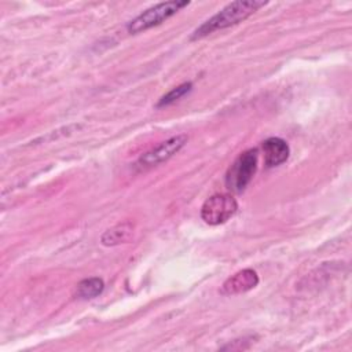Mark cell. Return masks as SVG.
I'll list each match as a JSON object with an SVG mask.
<instances>
[{"label": "cell", "mask_w": 352, "mask_h": 352, "mask_svg": "<svg viewBox=\"0 0 352 352\" xmlns=\"http://www.w3.org/2000/svg\"><path fill=\"white\" fill-rule=\"evenodd\" d=\"M267 1L258 0H238L223 7L217 14L210 16L202 25H199L191 34V40H199L216 30L226 29L235 23L245 21L248 16L254 14L258 8L264 7Z\"/></svg>", "instance_id": "6da1fadb"}, {"label": "cell", "mask_w": 352, "mask_h": 352, "mask_svg": "<svg viewBox=\"0 0 352 352\" xmlns=\"http://www.w3.org/2000/svg\"><path fill=\"white\" fill-rule=\"evenodd\" d=\"M188 4H190V1H176V0L158 3V4L147 8L142 14H139L135 19H132L128 23L126 29L131 34H136L143 30H147L153 26L162 23L164 21H166L168 18H170L177 11H180L183 7H187Z\"/></svg>", "instance_id": "7a4b0ae2"}, {"label": "cell", "mask_w": 352, "mask_h": 352, "mask_svg": "<svg viewBox=\"0 0 352 352\" xmlns=\"http://www.w3.org/2000/svg\"><path fill=\"white\" fill-rule=\"evenodd\" d=\"M257 169V150L250 148L238 155L226 173V186L234 192H241L253 179Z\"/></svg>", "instance_id": "3957f363"}, {"label": "cell", "mask_w": 352, "mask_h": 352, "mask_svg": "<svg viewBox=\"0 0 352 352\" xmlns=\"http://www.w3.org/2000/svg\"><path fill=\"white\" fill-rule=\"evenodd\" d=\"M236 210L238 202L231 194H214L204 202L201 217L209 226H219L230 220Z\"/></svg>", "instance_id": "277c9868"}, {"label": "cell", "mask_w": 352, "mask_h": 352, "mask_svg": "<svg viewBox=\"0 0 352 352\" xmlns=\"http://www.w3.org/2000/svg\"><path fill=\"white\" fill-rule=\"evenodd\" d=\"M187 140H188L187 135H183V133L172 136L168 140L162 142L160 146H157L153 150L144 153L138 160V165L142 166V168L155 166V165L169 160L172 155H175L187 143Z\"/></svg>", "instance_id": "5b68a950"}, {"label": "cell", "mask_w": 352, "mask_h": 352, "mask_svg": "<svg viewBox=\"0 0 352 352\" xmlns=\"http://www.w3.org/2000/svg\"><path fill=\"white\" fill-rule=\"evenodd\" d=\"M258 285V275L252 268H245L231 275L221 286V293L226 296H235L246 293Z\"/></svg>", "instance_id": "8992f818"}, {"label": "cell", "mask_w": 352, "mask_h": 352, "mask_svg": "<svg viewBox=\"0 0 352 352\" xmlns=\"http://www.w3.org/2000/svg\"><path fill=\"white\" fill-rule=\"evenodd\" d=\"M264 164L267 168H274L283 164L290 154L289 144L280 138H268L263 142Z\"/></svg>", "instance_id": "52a82bcc"}, {"label": "cell", "mask_w": 352, "mask_h": 352, "mask_svg": "<svg viewBox=\"0 0 352 352\" xmlns=\"http://www.w3.org/2000/svg\"><path fill=\"white\" fill-rule=\"evenodd\" d=\"M132 224L125 221V223H120L117 226H114L113 228L107 230L100 241L103 245L106 246H114V245H120L124 243L126 241H129V238L132 236Z\"/></svg>", "instance_id": "ba28073f"}, {"label": "cell", "mask_w": 352, "mask_h": 352, "mask_svg": "<svg viewBox=\"0 0 352 352\" xmlns=\"http://www.w3.org/2000/svg\"><path fill=\"white\" fill-rule=\"evenodd\" d=\"M104 289V283L103 279L100 278H87L82 279L78 285H77V297L82 298V300H89V298H95L98 297Z\"/></svg>", "instance_id": "9c48e42d"}, {"label": "cell", "mask_w": 352, "mask_h": 352, "mask_svg": "<svg viewBox=\"0 0 352 352\" xmlns=\"http://www.w3.org/2000/svg\"><path fill=\"white\" fill-rule=\"evenodd\" d=\"M192 88V82H183L175 88H172L169 92H166L157 103V107H164V106H168L176 100H179L182 96H184L186 94H188Z\"/></svg>", "instance_id": "30bf717a"}]
</instances>
